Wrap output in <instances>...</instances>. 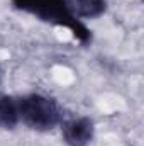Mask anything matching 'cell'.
<instances>
[{
  "label": "cell",
  "instance_id": "obj_4",
  "mask_svg": "<svg viewBox=\"0 0 144 146\" xmlns=\"http://www.w3.org/2000/svg\"><path fill=\"white\" fill-rule=\"evenodd\" d=\"M70 7L80 21H92L107 12V0H70Z\"/></svg>",
  "mask_w": 144,
  "mask_h": 146
},
{
  "label": "cell",
  "instance_id": "obj_5",
  "mask_svg": "<svg viewBox=\"0 0 144 146\" xmlns=\"http://www.w3.org/2000/svg\"><path fill=\"white\" fill-rule=\"evenodd\" d=\"M20 124L17 97L14 95H0V129L12 131Z\"/></svg>",
  "mask_w": 144,
  "mask_h": 146
},
{
  "label": "cell",
  "instance_id": "obj_2",
  "mask_svg": "<svg viewBox=\"0 0 144 146\" xmlns=\"http://www.w3.org/2000/svg\"><path fill=\"white\" fill-rule=\"evenodd\" d=\"M19 121L29 129L37 133H48L61 126L65 110L54 100L44 94H27L17 97Z\"/></svg>",
  "mask_w": 144,
  "mask_h": 146
},
{
  "label": "cell",
  "instance_id": "obj_1",
  "mask_svg": "<svg viewBox=\"0 0 144 146\" xmlns=\"http://www.w3.org/2000/svg\"><path fill=\"white\" fill-rule=\"evenodd\" d=\"M12 5L46 24L66 29L71 36L81 44L87 46L92 42V31L83 21L75 17L70 7V0H10Z\"/></svg>",
  "mask_w": 144,
  "mask_h": 146
},
{
  "label": "cell",
  "instance_id": "obj_3",
  "mask_svg": "<svg viewBox=\"0 0 144 146\" xmlns=\"http://www.w3.org/2000/svg\"><path fill=\"white\" fill-rule=\"evenodd\" d=\"M61 136L68 146H88L95 136V124L87 115H75L70 119H63L61 122Z\"/></svg>",
  "mask_w": 144,
  "mask_h": 146
}]
</instances>
